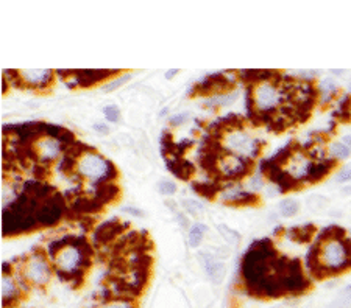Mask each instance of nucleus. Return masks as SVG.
<instances>
[{"instance_id": "f704fd0d", "label": "nucleus", "mask_w": 351, "mask_h": 308, "mask_svg": "<svg viewBox=\"0 0 351 308\" xmlns=\"http://www.w3.org/2000/svg\"><path fill=\"white\" fill-rule=\"evenodd\" d=\"M342 142L351 149V134H348V135H343V138H342Z\"/></svg>"}, {"instance_id": "c9c22d12", "label": "nucleus", "mask_w": 351, "mask_h": 308, "mask_svg": "<svg viewBox=\"0 0 351 308\" xmlns=\"http://www.w3.org/2000/svg\"><path fill=\"white\" fill-rule=\"evenodd\" d=\"M342 195L349 196V195H351V186H346L345 189H342Z\"/></svg>"}, {"instance_id": "bb28decb", "label": "nucleus", "mask_w": 351, "mask_h": 308, "mask_svg": "<svg viewBox=\"0 0 351 308\" xmlns=\"http://www.w3.org/2000/svg\"><path fill=\"white\" fill-rule=\"evenodd\" d=\"M183 204H185V207H186L192 215H200V212L205 210L203 204L198 203V201H191V199H186V201L183 203Z\"/></svg>"}, {"instance_id": "1a4fd4ad", "label": "nucleus", "mask_w": 351, "mask_h": 308, "mask_svg": "<svg viewBox=\"0 0 351 308\" xmlns=\"http://www.w3.org/2000/svg\"><path fill=\"white\" fill-rule=\"evenodd\" d=\"M16 80L22 87L30 89H47L53 81V72L45 69H28V70H16Z\"/></svg>"}, {"instance_id": "6ab92c4d", "label": "nucleus", "mask_w": 351, "mask_h": 308, "mask_svg": "<svg viewBox=\"0 0 351 308\" xmlns=\"http://www.w3.org/2000/svg\"><path fill=\"white\" fill-rule=\"evenodd\" d=\"M237 97H239V92H226V94H220V95L211 97V100L208 101V104L209 106H214V107L228 106V104H231L233 101H236Z\"/></svg>"}, {"instance_id": "4be33fe9", "label": "nucleus", "mask_w": 351, "mask_h": 308, "mask_svg": "<svg viewBox=\"0 0 351 308\" xmlns=\"http://www.w3.org/2000/svg\"><path fill=\"white\" fill-rule=\"evenodd\" d=\"M312 234H314V227H311V224L303 226V227H295L291 230L292 240H297V241H306L312 237Z\"/></svg>"}, {"instance_id": "aec40b11", "label": "nucleus", "mask_w": 351, "mask_h": 308, "mask_svg": "<svg viewBox=\"0 0 351 308\" xmlns=\"http://www.w3.org/2000/svg\"><path fill=\"white\" fill-rule=\"evenodd\" d=\"M337 89H339V86H337V83H335L332 78H325V80H322V83L318 84V92L320 94L323 95V100H329L335 92H337Z\"/></svg>"}, {"instance_id": "cd10ccee", "label": "nucleus", "mask_w": 351, "mask_h": 308, "mask_svg": "<svg viewBox=\"0 0 351 308\" xmlns=\"http://www.w3.org/2000/svg\"><path fill=\"white\" fill-rule=\"evenodd\" d=\"M349 181H351V167L349 168H342V170L337 173V176H335V182L345 184V182H349Z\"/></svg>"}, {"instance_id": "393cba45", "label": "nucleus", "mask_w": 351, "mask_h": 308, "mask_svg": "<svg viewBox=\"0 0 351 308\" xmlns=\"http://www.w3.org/2000/svg\"><path fill=\"white\" fill-rule=\"evenodd\" d=\"M103 114H105L106 120L111 121V123H117L120 120V109H119V106H116V104L105 106L103 107Z\"/></svg>"}, {"instance_id": "a211bd4d", "label": "nucleus", "mask_w": 351, "mask_h": 308, "mask_svg": "<svg viewBox=\"0 0 351 308\" xmlns=\"http://www.w3.org/2000/svg\"><path fill=\"white\" fill-rule=\"evenodd\" d=\"M328 154L335 161H345L349 158L351 149L343 142H332L328 148Z\"/></svg>"}, {"instance_id": "dca6fc26", "label": "nucleus", "mask_w": 351, "mask_h": 308, "mask_svg": "<svg viewBox=\"0 0 351 308\" xmlns=\"http://www.w3.org/2000/svg\"><path fill=\"white\" fill-rule=\"evenodd\" d=\"M278 210H280V213L283 215L284 218L295 217V215L300 212V203L297 201V199H292V198L283 199V201L278 204Z\"/></svg>"}, {"instance_id": "0eeeda50", "label": "nucleus", "mask_w": 351, "mask_h": 308, "mask_svg": "<svg viewBox=\"0 0 351 308\" xmlns=\"http://www.w3.org/2000/svg\"><path fill=\"white\" fill-rule=\"evenodd\" d=\"M216 170L222 178L228 179L230 182H236L242 178H245L247 175H250L251 164L245 158H240L233 152L225 151L223 154H220Z\"/></svg>"}, {"instance_id": "4c0bfd02", "label": "nucleus", "mask_w": 351, "mask_h": 308, "mask_svg": "<svg viewBox=\"0 0 351 308\" xmlns=\"http://www.w3.org/2000/svg\"><path fill=\"white\" fill-rule=\"evenodd\" d=\"M348 90H349V94H351V76H349V80H348Z\"/></svg>"}, {"instance_id": "39448f33", "label": "nucleus", "mask_w": 351, "mask_h": 308, "mask_svg": "<svg viewBox=\"0 0 351 308\" xmlns=\"http://www.w3.org/2000/svg\"><path fill=\"white\" fill-rule=\"evenodd\" d=\"M222 143L226 152H233L236 156L245 158V159L256 158L259 149H261V143L242 129H233V131L225 132Z\"/></svg>"}, {"instance_id": "7ed1b4c3", "label": "nucleus", "mask_w": 351, "mask_h": 308, "mask_svg": "<svg viewBox=\"0 0 351 308\" xmlns=\"http://www.w3.org/2000/svg\"><path fill=\"white\" fill-rule=\"evenodd\" d=\"M75 172L80 178L86 179L91 184H105L116 178L117 172L114 170L113 164L100 156L99 152L86 149L80 154V158L75 165Z\"/></svg>"}, {"instance_id": "7c9ffc66", "label": "nucleus", "mask_w": 351, "mask_h": 308, "mask_svg": "<svg viewBox=\"0 0 351 308\" xmlns=\"http://www.w3.org/2000/svg\"><path fill=\"white\" fill-rule=\"evenodd\" d=\"M94 128V131H97L99 134H110V128L105 125V123H96V125L93 126Z\"/></svg>"}, {"instance_id": "9b49d317", "label": "nucleus", "mask_w": 351, "mask_h": 308, "mask_svg": "<svg viewBox=\"0 0 351 308\" xmlns=\"http://www.w3.org/2000/svg\"><path fill=\"white\" fill-rule=\"evenodd\" d=\"M124 226L117 220H111L106 221L102 226H99L94 232V241L97 244H108L110 241H113L116 237H119L122 232H124Z\"/></svg>"}, {"instance_id": "f03ea898", "label": "nucleus", "mask_w": 351, "mask_h": 308, "mask_svg": "<svg viewBox=\"0 0 351 308\" xmlns=\"http://www.w3.org/2000/svg\"><path fill=\"white\" fill-rule=\"evenodd\" d=\"M49 254L53 266L64 275H78L91 260V246L83 238L53 240L49 244Z\"/></svg>"}, {"instance_id": "e433bc0d", "label": "nucleus", "mask_w": 351, "mask_h": 308, "mask_svg": "<svg viewBox=\"0 0 351 308\" xmlns=\"http://www.w3.org/2000/svg\"><path fill=\"white\" fill-rule=\"evenodd\" d=\"M331 73H334V75H343L345 70H331Z\"/></svg>"}, {"instance_id": "2f4dec72", "label": "nucleus", "mask_w": 351, "mask_h": 308, "mask_svg": "<svg viewBox=\"0 0 351 308\" xmlns=\"http://www.w3.org/2000/svg\"><path fill=\"white\" fill-rule=\"evenodd\" d=\"M188 117H189L188 112H183V114L173 117V118H172V125H181V123H185V121L188 120Z\"/></svg>"}, {"instance_id": "412c9836", "label": "nucleus", "mask_w": 351, "mask_h": 308, "mask_svg": "<svg viewBox=\"0 0 351 308\" xmlns=\"http://www.w3.org/2000/svg\"><path fill=\"white\" fill-rule=\"evenodd\" d=\"M306 204L312 212H320V210H325L328 206V198L323 195H311L306 199Z\"/></svg>"}, {"instance_id": "6e6552de", "label": "nucleus", "mask_w": 351, "mask_h": 308, "mask_svg": "<svg viewBox=\"0 0 351 308\" xmlns=\"http://www.w3.org/2000/svg\"><path fill=\"white\" fill-rule=\"evenodd\" d=\"M32 152L35 154V158L41 162V165L53 162L59 158L61 154V140L58 137H53L50 134H45L42 137H38L33 146Z\"/></svg>"}, {"instance_id": "a878e982", "label": "nucleus", "mask_w": 351, "mask_h": 308, "mask_svg": "<svg viewBox=\"0 0 351 308\" xmlns=\"http://www.w3.org/2000/svg\"><path fill=\"white\" fill-rule=\"evenodd\" d=\"M158 190H159V193H162L165 196H170L177 192V184L173 181H169V179H162L158 184Z\"/></svg>"}, {"instance_id": "4468645a", "label": "nucleus", "mask_w": 351, "mask_h": 308, "mask_svg": "<svg viewBox=\"0 0 351 308\" xmlns=\"http://www.w3.org/2000/svg\"><path fill=\"white\" fill-rule=\"evenodd\" d=\"M167 165H169L170 172H172L173 175H177L178 178H181V179H189L191 175L194 173L192 164L188 162V161H183V159H180V158H175V159L169 161V164H167Z\"/></svg>"}, {"instance_id": "f8f14e48", "label": "nucleus", "mask_w": 351, "mask_h": 308, "mask_svg": "<svg viewBox=\"0 0 351 308\" xmlns=\"http://www.w3.org/2000/svg\"><path fill=\"white\" fill-rule=\"evenodd\" d=\"M222 199L225 203L236 204V206H248L254 204L257 201V196L251 192L242 190V189H223L222 190Z\"/></svg>"}, {"instance_id": "ddd939ff", "label": "nucleus", "mask_w": 351, "mask_h": 308, "mask_svg": "<svg viewBox=\"0 0 351 308\" xmlns=\"http://www.w3.org/2000/svg\"><path fill=\"white\" fill-rule=\"evenodd\" d=\"M111 73H116V72H111V70H78V72H75L77 76H73V78H75V81H77V84L87 87V86L97 84L99 81L105 80L106 76L111 75Z\"/></svg>"}, {"instance_id": "c756f323", "label": "nucleus", "mask_w": 351, "mask_h": 308, "mask_svg": "<svg viewBox=\"0 0 351 308\" xmlns=\"http://www.w3.org/2000/svg\"><path fill=\"white\" fill-rule=\"evenodd\" d=\"M318 70H298L297 75H300V78L303 80H308V78H314L315 75H318Z\"/></svg>"}, {"instance_id": "c85d7f7f", "label": "nucleus", "mask_w": 351, "mask_h": 308, "mask_svg": "<svg viewBox=\"0 0 351 308\" xmlns=\"http://www.w3.org/2000/svg\"><path fill=\"white\" fill-rule=\"evenodd\" d=\"M103 308H133V303L130 300H113L106 303Z\"/></svg>"}, {"instance_id": "473e14b6", "label": "nucleus", "mask_w": 351, "mask_h": 308, "mask_svg": "<svg viewBox=\"0 0 351 308\" xmlns=\"http://www.w3.org/2000/svg\"><path fill=\"white\" fill-rule=\"evenodd\" d=\"M124 212L131 213L133 217H144V212L139 210V209H134V207H124Z\"/></svg>"}, {"instance_id": "5701e85b", "label": "nucleus", "mask_w": 351, "mask_h": 308, "mask_svg": "<svg viewBox=\"0 0 351 308\" xmlns=\"http://www.w3.org/2000/svg\"><path fill=\"white\" fill-rule=\"evenodd\" d=\"M194 187H195V192L203 195L205 198H212L219 190L217 186H214V184H208V182H197V184H194Z\"/></svg>"}, {"instance_id": "72a5a7b5", "label": "nucleus", "mask_w": 351, "mask_h": 308, "mask_svg": "<svg viewBox=\"0 0 351 308\" xmlns=\"http://www.w3.org/2000/svg\"><path fill=\"white\" fill-rule=\"evenodd\" d=\"M177 73H178V69H172V70H169V72H165V78H167V80H172L173 75H177Z\"/></svg>"}, {"instance_id": "f257e3e1", "label": "nucleus", "mask_w": 351, "mask_h": 308, "mask_svg": "<svg viewBox=\"0 0 351 308\" xmlns=\"http://www.w3.org/2000/svg\"><path fill=\"white\" fill-rule=\"evenodd\" d=\"M328 234V230H325ZM309 255L314 260H308L311 265H315L318 274L339 272L351 266V240L343 237V230L332 227V234L328 238L322 235L320 243Z\"/></svg>"}, {"instance_id": "b1692460", "label": "nucleus", "mask_w": 351, "mask_h": 308, "mask_svg": "<svg viewBox=\"0 0 351 308\" xmlns=\"http://www.w3.org/2000/svg\"><path fill=\"white\" fill-rule=\"evenodd\" d=\"M130 78H131L130 73H125V75H122V76H117V78H114L111 83L106 84L102 90H103V92H113V90L119 89L120 86H124L127 81H130Z\"/></svg>"}, {"instance_id": "2eb2a0df", "label": "nucleus", "mask_w": 351, "mask_h": 308, "mask_svg": "<svg viewBox=\"0 0 351 308\" xmlns=\"http://www.w3.org/2000/svg\"><path fill=\"white\" fill-rule=\"evenodd\" d=\"M18 294V283L14 282V279L11 277V274H4L2 275V299L4 303L8 305L10 302L14 300Z\"/></svg>"}, {"instance_id": "423d86ee", "label": "nucleus", "mask_w": 351, "mask_h": 308, "mask_svg": "<svg viewBox=\"0 0 351 308\" xmlns=\"http://www.w3.org/2000/svg\"><path fill=\"white\" fill-rule=\"evenodd\" d=\"M24 279L33 285H45L52 277V266L50 260L44 252H35L30 255L22 266Z\"/></svg>"}, {"instance_id": "f3484780", "label": "nucleus", "mask_w": 351, "mask_h": 308, "mask_svg": "<svg viewBox=\"0 0 351 308\" xmlns=\"http://www.w3.org/2000/svg\"><path fill=\"white\" fill-rule=\"evenodd\" d=\"M206 230H208V227L202 223H197L191 227V230H189V246L191 248H198V246L202 244Z\"/></svg>"}, {"instance_id": "9d476101", "label": "nucleus", "mask_w": 351, "mask_h": 308, "mask_svg": "<svg viewBox=\"0 0 351 308\" xmlns=\"http://www.w3.org/2000/svg\"><path fill=\"white\" fill-rule=\"evenodd\" d=\"M200 260H202V265L209 277V280L216 285H220L225 280V275H226V268H225L223 261H220L219 258H216L211 254H202Z\"/></svg>"}, {"instance_id": "20e7f679", "label": "nucleus", "mask_w": 351, "mask_h": 308, "mask_svg": "<svg viewBox=\"0 0 351 308\" xmlns=\"http://www.w3.org/2000/svg\"><path fill=\"white\" fill-rule=\"evenodd\" d=\"M283 101V89L275 84L270 78L256 81L251 87V103L257 114L272 112Z\"/></svg>"}]
</instances>
